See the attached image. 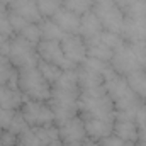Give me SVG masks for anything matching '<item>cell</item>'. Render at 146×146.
Here are the masks:
<instances>
[{
  "mask_svg": "<svg viewBox=\"0 0 146 146\" xmlns=\"http://www.w3.org/2000/svg\"><path fill=\"white\" fill-rule=\"evenodd\" d=\"M17 87L24 99L29 100H44L48 102L51 97V83L42 76L37 66L17 70Z\"/></svg>",
  "mask_w": 146,
  "mask_h": 146,
  "instance_id": "obj_4",
  "label": "cell"
},
{
  "mask_svg": "<svg viewBox=\"0 0 146 146\" xmlns=\"http://www.w3.org/2000/svg\"><path fill=\"white\" fill-rule=\"evenodd\" d=\"M17 146H44L34 127H26L17 134Z\"/></svg>",
  "mask_w": 146,
  "mask_h": 146,
  "instance_id": "obj_25",
  "label": "cell"
},
{
  "mask_svg": "<svg viewBox=\"0 0 146 146\" xmlns=\"http://www.w3.org/2000/svg\"><path fill=\"white\" fill-rule=\"evenodd\" d=\"M19 114L22 115V119L29 127H42V126L54 124V114L51 110V106L49 102H44V100L24 99Z\"/></svg>",
  "mask_w": 146,
  "mask_h": 146,
  "instance_id": "obj_5",
  "label": "cell"
},
{
  "mask_svg": "<svg viewBox=\"0 0 146 146\" xmlns=\"http://www.w3.org/2000/svg\"><path fill=\"white\" fill-rule=\"evenodd\" d=\"M17 68L10 63L7 56H0V87L12 85L17 87Z\"/></svg>",
  "mask_w": 146,
  "mask_h": 146,
  "instance_id": "obj_22",
  "label": "cell"
},
{
  "mask_svg": "<svg viewBox=\"0 0 146 146\" xmlns=\"http://www.w3.org/2000/svg\"><path fill=\"white\" fill-rule=\"evenodd\" d=\"M0 146H17V136L10 131H0Z\"/></svg>",
  "mask_w": 146,
  "mask_h": 146,
  "instance_id": "obj_35",
  "label": "cell"
},
{
  "mask_svg": "<svg viewBox=\"0 0 146 146\" xmlns=\"http://www.w3.org/2000/svg\"><path fill=\"white\" fill-rule=\"evenodd\" d=\"M24 102V95L21 94L19 87L3 85L0 87V109L19 110Z\"/></svg>",
  "mask_w": 146,
  "mask_h": 146,
  "instance_id": "obj_18",
  "label": "cell"
},
{
  "mask_svg": "<svg viewBox=\"0 0 146 146\" xmlns=\"http://www.w3.org/2000/svg\"><path fill=\"white\" fill-rule=\"evenodd\" d=\"M78 99H80V87H78L76 68L65 70L61 76L51 85V97L48 100L54 114L56 126L78 114Z\"/></svg>",
  "mask_w": 146,
  "mask_h": 146,
  "instance_id": "obj_1",
  "label": "cell"
},
{
  "mask_svg": "<svg viewBox=\"0 0 146 146\" xmlns=\"http://www.w3.org/2000/svg\"><path fill=\"white\" fill-rule=\"evenodd\" d=\"M109 65L110 68L117 75H121V76H127V75H131V73L143 68V63L139 61V58L136 56V53L133 51V48L126 41H124V44H121L114 51Z\"/></svg>",
  "mask_w": 146,
  "mask_h": 146,
  "instance_id": "obj_8",
  "label": "cell"
},
{
  "mask_svg": "<svg viewBox=\"0 0 146 146\" xmlns=\"http://www.w3.org/2000/svg\"><path fill=\"white\" fill-rule=\"evenodd\" d=\"M143 68H145V72H146V63H145V66H143Z\"/></svg>",
  "mask_w": 146,
  "mask_h": 146,
  "instance_id": "obj_40",
  "label": "cell"
},
{
  "mask_svg": "<svg viewBox=\"0 0 146 146\" xmlns=\"http://www.w3.org/2000/svg\"><path fill=\"white\" fill-rule=\"evenodd\" d=\"M78 114L82 117H94V119H104L114 122L117 112L104 85H97L90 88H80Z\"/></svg>",
  "mask_w": 146,
  "mask_h": 146,
  "instance_id": "obj_3",
  "label": "cell"
},
{
  "mask_svg": "<svg viewBox=\"0 0 146 146\" xmlns=\"http://www.w3.org/2000/svg\"><path fill=\"white\" fill-rule=\"evenodd\" d=\"M112 134L124 139V141H131L136 143L138 141V124H136V117L127 115V114H115L114 119V126H112Z\"/></svg>",
  "mask_w": 146,
  "mask_h": 146,
  "instance_id": "obj_12",
  "label": "cell"
},
{
  "mask_svg": "<svg viewBox=\"0 0 146 146\" xmlns=\"http://www.w3.org/2000/svg\"><path fill=\"white\" fill-rule=\"evenodd\" d=\"M104 88H106L109 99L112 100V104L115 107V112L136 117V112L145 104V100H141L133 92V88L129 87L126 76L117 75L114 70H110L106 75V78H104Z\"/></svg>",
  "mask_w": 146,
  "mask_h": 146,
  "instance_id": "obj_2",
  "label": "cell"
},
{
  "mask_svg": "<svg viewBox=\"0 0 146 146\" xmlns=\"http://www.w3.org/2000/svg\"><path fill=\"white\" fill-rule=\"evenodd\" d=\"M58 133H60V139L63 146H82V143L87 139L85 124L80 114L58 124Z\"/></svg>",
  "mask_w": 146,
  "mask_h": 146,
  "instance_id": "obj_9",
  "label": "cell"
},
{
  "mask_svg": "<svg viewBox=\"0 0 146 146\" xmlns=\"http://www.w3.org/2000/svg\"><path fill=\"white\" fill-rule=\"evenodd\" d=\"M87 44V56L88 58H95V60H100L104 63H109L112 60V54H114V49L109 48L102 37L97 36V37H92L88 41H85Z\"/></svg>",
  "mask_w": 146,
  "mask_h": 146,
  "instance_id": "obj_19",
  "label": "cell"
},
{
  "mask_svg": "<svg viewBox=\"0 0 146 146\" xmlns=\"http://www.w3.org/2000/svg\"><path fill=\"white\" fill-rule=\"evenodd\" d=\"M126 80H127L129 87L133 88V92H134L141 100L146 102V72H145V68H141V70H138V72L127 75Z\"/></svg>",
  "mask_w": 146,
  "mask_h": 146,
  "instance_id": "obj_23",
  "label": "cell"
},
{
  "mask_svg": "<svg viewBox=\"0 0 146 146\" xmlns=\"http://www.w3.org/2000/svg\"><path fill=\"white\" fill-rule=\"evenodd\" d=\"M7 10H9V9H7V7L0 2V15H5V14H7Z\"/></svg>",
  "mask_w": 146,
  "mask_h": 146,
  "instance_id": "obj_38",
  "label": "cell"
},
{
  "mask_svg": "<svg viewBox=\"0 0 146 146\" xmlns=\"http://www.w3.org/2000/svg\"><path fill=\"white\" fill-rule=\"evenodd\" d=\"M94 0H63V7H66L68 10H72L78 15H83L85 12L92 10Z\"/></svg>",
  "mask_w": 146,
  "mask_h": 146,
  "instance_id": "obj_29",
  "label": "cell"
},
{
  "mask_svg": "<svg viewBox=\"0 0 146 146\" xmlns=\"http://www.w3.org/2000/svg\"><path fill=\"white\" fill-rule=\"evenodd\" d=\"M17 36L24 37L26 41H29V42H33L34 46H37L39 42H41V31H39V26L37 24H27Z\"/></svg>",
  "mask_w": 146,
  "mask_h": 146,
  "instance_id": "obj_30",
  "label": "cell"
},
{
  "mask_svg": "<svg viewBox=\"0 0 146 146\" xmlns=\"http://www.w3.org/2000/svg\"><path fill=\"white\" fill-rule=\"evenodd\" d=\"M10 12H15L17 15H21L22 19H26L31 24H39L42 21V15L37 9L36 0H14L9 5Z\"/></svg>",
  "mask_w": 146,
  "mask_h": 146,
  "instance_id": "obj_14",
  "label": "cell"
},
{
  "mask_svg": "<svg viewBox=\"0 0 146 146\" xmlns=\"http://www.w3.org/2000/svg\"><path fill=\"white\" fill-rule=\"evenodd\" d=\"M36 49H37L39 60H42V61L56 65L61 70H75L76 68V66H73L72 63L66 60V56H65V53L61 49L60 41H44V39H41V42L36 46Z\"/></svg>",
  "mask_w": 146,
  "mask_h": 146,
  "instance_id": "obj_10",
  "label": "cell"
},
{
  "mask_svg": "<svg viewBox=\"0 0 146 146\" xmlns=\"http://www.w3.org/2000/svg\"><path fill=\"white\" fill-rule=\"evenodd\" d=\"M121 37L126 42H145L146 41V17L124 19Z\"/></svg>",
  "mask_w": 146,
  "mask_h": 146,
  "instance_id": "obj_13",
  "label": "cell"
},
{
  "mask_svg": "<svg viewBox=\"0 0 146 146\" xmlns=\"http://www.w3.org/2000/svg\"><path fill=\"white\" fill-rule=\"evenodd\" d=\"M82 117V115H80ZM87 131V138L94 141H100L112 134V121H104V119H94V117H82Z\"/></svg>",
  "mask_w": 146,
  "mask_h": 146,
  "instance_id": "obj_15",
  "label": "cell"
},
{
  "mask_svg": "<svg viewBox=\"0 0 146 146\" xmlns=\"http://www.w3.org/2000/svg\"><path fill=\"white\" fill-rule=\"evenodd\" d=\"M82 146H100L99 145V141H94V139H90V138H87L83 143H82Z\"/></svg>",
  "mask_w": 146,
  "mask_h": 146,
  "instance_id": "obj_37",
  "label": "cell"
},
{
  "mask_svg": "<svg viewBox=\"0 0 146 146\" xmlns=\"http://www.w3.org/2000/svg\"><path fill=\"white\" fill-rule=\"evenodd\" d=\"M39 31H41V39L44 41H61L63 37L66 36L51 17H42V21L37 24Z\"/></svg>",
  "mask_w": 146,
  "mask_h": 146,
  "instance_id": "obj_21",
  "label": "cell"
},
{
  "mask_svg": "<svg viewBox=\"0 0 146 146\" xmlns=\"http://www.w3.org/2000/svg\"><path fill=\"white\" fill-rule=\"evenodd\" d=\"M7 17H9V21H10V26H12V29H14L15 34H19V33L29 24L26 19H22L21 15H17L15 12H10V10H7Z\"/></svg>",
  "mask_w": 146,
  "mask_h": 146,
  "instance_id": "obj_32",
  "label": "cell"
},
{
  "mask_svg": "<svg viewBox=\"0 0 146 146\" xmlns=\"http://www.w3.org/2000/svg\"><path fill=\"white\" fill-rule=\"evenodd\" d=\"M104 31L100 21L97 19V15L94 14V10L85 12L83 15H80V36L83 37V41H88L92 37H97Z\"/></svg>",
  "mask_w": 146,
  "mask_h": 146,
  "instance_id": "obj_17",
  "label": "cell"
},
{
  "mask_svg": "<svg viewBox=\"0 0 146 146\" xmlns=\"http://www.w3.org/2000/svg\"><path fill=\"white\" fill-rule=\"evenodd\" d=\"M10 63L17 68H31V66H37L39 56H37V49L36 46L29 41H26L24 37L15 36L10 39V49H9V56Z\"/></svg>",
  "mask_w": 146,
  "mask_h": 146,
  "instance_id": "obj_6",
  "label": "cell"
},
{
  "mask_svg": "<svg viewBox=\"0 0 146 146\" xmlns=\"http://www.w3.org/2000/svg\"><path fill=\"white\" fill-rule=\"evenodd\" d=\"M41 138V141L44 146H63L60 139V133H58V126L56 124H49V126H42V127H34Z\"/></svg>",
  "mask_w": 146,
  "mask_h": 146,
  "instance_id": "obj_24",
  "label": "cell"
},
{
  "mask_svg": "<svg viewBox=\"0 0 146 146\" xmlns=\"http://www.w3.org/2000/svg\"><path fill=\"white\" fill-rule=\"evenodd\" d=\"M15 117H17V110L0 109V131H10Z\"/></svg>",
  "mask_w": 146,
  "mask_h": 146,
  "instance_id": "obj_31",
  "label": "cell"
},
{
  "mask_svg": "<svg viewBox=\"0 0 146 146\" xmlns=\"http://www.w3.org/2000/svg\"><path fill=\"white\" fill-rule=\"evenodd\" d=\"M0 36H5V37L15 36V33H14V29L10 26V21H9L7 14L5 15H0Z\"/></svg>",
  "mask_w": 146,
  "mask_h": 146,
  "instance_id": "obj_34",
  "label": "cell"
},
{
  "mask_svg": "<svg viewBox=\"0 0 146 146\" xmlns=\"http://www.w3.org/2000/svg\"><path fill=\"white\" fill-rule=\"evenodd\" d=\"M92 10L97 15V19L100 21L104 31L121 34L122 24H124V15L114 3V0H94Z\"/></svg>",
  "mask_w": 146,
  "mask_h": 146,
  "instance_id": "obj_7",
  "label": "cell"
},
{
  "mask_svg": "<svg viewBox=\"0 0 146 146\" xmlns=\"http://www.w3.org/2000/svg\"><path fill=\"white\" fill-rule=\"evenodd\" d=\"M66 60L73 66H80L87 60V44L80 34H66L60 41Z\"/></svg>",
  "mask_w": 146,
  "mask_h": 146,
  "instance_id": "obj_11",
  "label": "cell"
},
{
  "mask_svg": "<svg viewBox=\"0 0 146 146\" xmlns=\"http://www.w3.org/2000/svg\"><path fill=\"white\" fill-rule=\"evenodd\" d=\"M136 124H138V141L136 146H146V104H143L136 112Z\"/></svg>",
  "mask_w": 146,
  "mask_h": 146,
  "instance_id": "obj_27",
  "label": "cell"
},
{
  "mask_svg": "<svg viewBox=\"0 0 146 146\" xmlns=\"http://www.w3.org/2000/svg\"><path fill=\"white\" fill-rule=\"evenodd\" d=\"M124 19L146 17V0H114Z\"/></svg>",
  "mask_w": 146,
  "mask_h": 146,
  "instance_id": "obj_20",
  "label": "cell"
},
{
  "mask_svg": "<svg viewBox=\"0 0 146 146\" xmlns=\"http://www.w3.org/2000/svg\"><path fill=\"white\" fill-rule=\"evenodd\" d=\"M37 68H39V72L42 73V76L53 85L60 76H61V73L65 72V70H61L60 66H56V65H51V63H48V61H42V60H39L37 61Z\"/></svg>",
  "mask_w": 146,
  "mask_h": 146,
  "instance_id": "obj_26",
  "label": "cell"
},
{
  "mask_svg": "<svg viewBox=\"0 0 146 146\" xmlns=\"http://www.w3.org/2000/svg\"><path fill=\"white\" fill-rule=\"evenodd\" d=\"M10 39H12V37L0 36V56H9V49H10Z\"/></svg>",
  "mask_w": 146,
  "mask_h": 146,
  "instance_id": "obj_36",
  "label": "cell"
},
{
  "mask_svg": "<svg viewBox=\"0 0 146 146\" xmlns=\"http://www.w3.org/2000/svg\"><path fill=\"white\" fill-rule=\"evenodd\" d=\"M51 19L56 22V26L65 34H78L80 33V15L68 10L66 7H61Z\"/></svg>",
  "mask_w": 146,
  "mask_h": 146,
  "instance_id": "obj_16",
  "label": "cell"
},
{
  "mask_svg": "<svg viewBox=\"0 0 146 146\" xmlns=\"http://www.w3.org/2000/svg\"><path fill=\"white\" fill-rule=\"evenodd\" d=\"M99 145H100V146H136V143L124 141V139H121V138H117V136L110 134V136H107V138L100 139V141H99Z\"/></svg>",
  "mask_w": 146,
  "mask_h": 146,
  "instance_id": "obj_33",
  "label": "cell"
},
{
  "mask_svg": "<svg viewBox=\"0 0 146 146\" xmlns=\"http://www.w3.org/2000/svg\"><path fill=\"white\" fill-rule=\"evenodd\" d=\"M0 2H2V3H3V5H5L7 9H9V5H10V3H12L14 0H0Z\"/></svg>",
  "mask_w": 146,
  "mask_h": 146,
  "instance_id": "obj_39",
  "label": "cell"
},
{
  "mask_svg": "<svg viewBox=\"0 0 146 146\" xmlns=\"http://www.w3.org/2000/svg\"><path fill=\"white\" fill-rule=\"evenodd\" d=\"M36 3L42 17H53L63 7V0H36Z\"/></svg>",
  "mask_w": 146,
  "mask_h": 146,
  "instance_id": "obj_28",
  "label": "cell"
},
{
  "mask_svg": "<svg viewBox=\"0 0 146 146\" xmlns=\"http://www.w3.org/2000/svg\"><path fill=\"white\" fill-rule=\"evenodd\" d=\"M145 104H146V102H145Z\"/></svg>",
  "mask_w": 146,
  "mask_h": 146,
  "instance_id": "obj_41",
  "label": "cell"
}]
</instances>
